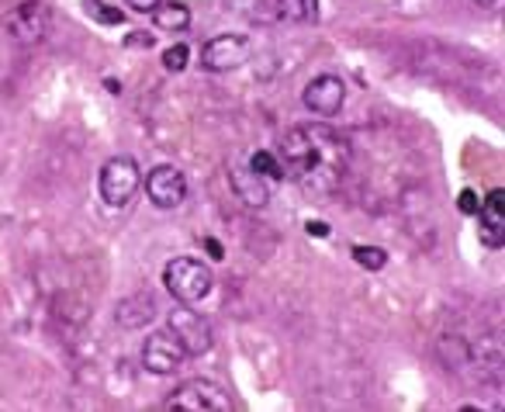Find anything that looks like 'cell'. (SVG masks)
I'll use <instances>...</instances> for the list:
<instances>
[{"label": "cell", "mask_w": 505, "mask_h": 412, "mask_svg": "<svg viewBox=\"0 0 505 412\" xmlns=\"http://www.w3.org/2000/svg\"><path fill=\"white\" fill-rule=\"evenodd\" d=\"M285 170H291L309 190H333L347 166V142L329 125H294L281 139Z\"/></svg>", "instance_id": "6da1fadb"}, {"label": "cell", "mask_w": 505, "mask_h": 412, "mask_svg": "<svg viewBox=\"0 0 505 412\" xmlns=\"http://www.w3.org/2000/svg\"><path fill=\"white\" fill-rule=\"evenodd\" d=\"M163 281H166V291H170L180 305H194V302L208 298V291H212V285H215L212 267H204V263H201V260H194V256L170 260V263H166Z\"/></svg>", "instance_id": "7a4b0ae2"}, {"label": "cell", "mask_w": 505, "mask_h": 412, "mask_svg": "<svg viewBox=\"0 0 505 412\" xmlns=\"http://www.w3.org/2000/svg\"><path fill=\"white\" fill-rule=\"evenodd\" d=\"M166 409L170 412H232L236 409V402L221 392L219 384H212V381H184L170 399H166Z\"/></svg>", "instance_id": "3957f363"}, {"label": "cell", "mask_w": 505, "mask_h": 412, "mask_svg": "<svg viewBox=\"0 0 505 412\" xmlns=\"http://www.w3.org/2000/svg\"><path fill=\"white\" fill-rule=\"evenodd\" d=\"M139 184H142L139 166H135V159H128V157L108 159V163L100 166V177H97L100 198H104L111 208H122V205H128V201L135 198Z\"/></svg>", "instance_id": "277c9868"}, {"label": "cell", "mask_w": 505, "mask_h": 412, "mask_svg": "<svg viewBox=\"0 0 505 412\" xmlns=\"http://www.w3.org/2000/svg\"><path fill=\"white\" fill-rule=\"evenodd\" d=\"M7 35L21 45H35L49 35V11L45 4L28 0V4H18L11 14H7Z\"/></svg>", "instance_id": "5b68a950"}, {"label": "cell", "mask_w": 505, "mask_h": 412, "mask_svg": "<svg viewBox=\"0 0 505 412\" xmlns=\"http://www.w3.org/2000/svg\"><path fill=\"white\" fill-rule=\"evenodd\" d=\"M142 364H146V371H153V375H173V371L184 364V347H180V340L173 336V329H156V333L146 340V347H142Z\"/></svg>", "instance_id": "8992f818"}, {"label": "cell", "mask_w": 505, "mask_h": 412, "mask_svg": "<svg viewBox=\"0 0 505 412\" xmlns=\"http://www.w3.org/2000/svg\"><path fill=\"white\" fill-rule=\"evenodd\" d=\"M170 329L180 340L184 353L201 357V353H208V347H212V326L204 322V316H197L194 309H173L170 312Z\"/></svg>", "instance_id": "52a82bcc"}, {"label": "cell", "mask_w": 505, "mask_h": 412, "mask_svg": "<svg viewBox=\"0 0 505 412\" xmlns=\"http://www.w3.org/2000/svg\"><path fill=\"white\" fill-rule=\"evenodd\" d=\"M146 194H149V201L156 208H177L188 198V181H184V174L177 166H156L146 177Z\"/></svg>", "instance_id": "ba28073f"}, {"label": "cell", "mask_w": 505, "mask_h": 412, "mask_svg": "<svg viewBox=\"0 0 505 412\" xmlns=\"http://www.w3.org/2000/svg\"><path fill=\"white\" fill-rule=\"evenodd\" d=\"M201 60H204L208 69H215V73L239 69V66L250 60V42H246L243 35H219V38H212V42L204 45Z\"/></svg>", "instance_id": "9c48e42d"}, {"label": "cell", "mask_w": 505, "mask_h": 412, "mask_svg": "<svg viewBox=\"0 0 505 412\" xmlns=\"http://www.w3.org/2000/svg\"><path fill=\"white\" fill-rule=\"evenodd\" d=\"M343 101H347V87H343V80L333 77V73H322V77H316V80L305 87V108L322 115V118L340 115Z\"/></svg>", "instance_id": "30bf717a"}, {"label": "cell", "mask_w": 505, "mask_h": 412, "mask_svg": "<svg viewBox=\"0 0 505 412\" xmlns=\"http://www.w3.org/2000/svg\"><path fill=\"white\" fill-rule=\"evenodd\" d=\"M232 188H236V194H239L250 208H263V205L270 201V181L260 177L252 166H236V170H232Z\"/></svg>", "instance_id": "8fae6325"}, {"label": "cell", "mask_w": 505, "mask_h": 412, "mask_svg": "<svg viewBox=\"0 0 505 412\" xmlns=\"http://www.w3.org/2000/svg\"><path fill=\"white\" fill-rule=\"evenodd\" d=\"M481 239L499 250L505 239V190L495 188L488 194V205H485V215H481Z\"/></svg>", "instance_id": "7c38bea8"}, {"label": "cell", "mask_w": 505, "mask_h": 412, "mask_svg": "<svg viewBox=\"0 0 505 412\" xmlns=\"http://www.w3.org/2000/svg\"><path fill=\"white\" fill-rule=\"evenodd\" d=\"M153 298H146V295H132L125 298L122 305H118V322L128 326V329H139V326H146L149 319H153Z\"/></svg>", "instance_id": "4fadbf2b"}, {"label": "cell", "mask_w": 505, "mask_h": 412, "mask_svg": "<svg viewBox=\"0 0 505 412\" xmlns=\"http://www.w3.org/2000/svg\"><path fill=\"white\" fill-rule=\"evenodd\" d=\"M153 18H156L159 32H184L190 25L188 4H159L153 7Z\"/></svg>", "instance_id": "5bb4252c"}, {"label": "cell", "mask_w": 505, "mask_h": 412, "mask_svg": "<svg viewBox=\"0 0 505 412\" xmlns=\"http://www.w3.org/2000/svg\"><path fill=\"white\" fill-rule=\"evenodd\" d=\"M277 14L285 21H316L318 0H277Z\"/></svg>", "instance_id": "9a60e30c"}, {"label": "cell", "mask_w": 505, "mask_h": 412, "mask_svg": "<svg viewBox=\"0 0 505 412\" xmlns=\"http://www.w3.org/2000/svg\"><path fill=\"white\" fill-rule=\"evenodd\" d=\"M250 166L260 174V177H267V181H281V177H285V166L277 163V157H274V153H263V149H260V153H252Z\"/></svg>", "instance_id": "2e32d148"}, {"label": "cell", "mask_w": 505, "mask_h": 412, "mask_svg": "<svg viewBox=\"0 0 505 412\" xmlns=\"http://www.w3.org/2000/svg\"><path fill=\"white\" fill-rule=\"evenodd\" d=\"M353 260H357L360 267H367V271H381V267L388 263V254H384L381 246H357V250H353Z\"/></svg>", "instance_id": "e0dca14e"}, {"label": "cell", "mask_w": 505, "mask_h": 412, "mask_svg": "<svg viewBox=\"0 0 505 412\" xmlns=\"http://www.w3.org/2000/svg\"><path fill=\"white\" fill-rule=\"evenodd\" d=\"M84 4H87V14L97 18V21H104V25H122V21H125L122 11H115V7H108V4H100V0H84Z\"/></svg>", "instance_id": "ac0fdd59"}, {"label": "cell", "mask_w": 505, "mask_h": 412, "mask_svg": "<svg viewBox=\"0 0 505 412\" xmlns=\"http://www.w3.org/2000/svg\"><path fill=\"white\" fill-rule=\"evenodd\" d=\"M188 60H190L188 45H170V49L163 53V66H166L170 73H180V69H188Z\"/></svg>", "instance_id": "d6986e66"}, {"label": "cell", "mask_w": 505, "mask_h": 412, "mask_svg": "<svg viewBox=\"0 0 505 412\" xmlns=\"http://www.w3.org/2000/svg\"><path fill=\"white\" fill-rule=\"evenodd\" d=\"M457 208H461L464 215H477V208H481V205H477V194H474V190H461Z\"/></svg>", "instance_id": "ffe728a7"}, {"label": "cell", "mask_w": 505, "mask_h": 412, "mask_svg": "<svg viewBox=\"0 0 505 412\" xmlns=\"http://www.w3.org/2000/svg\"><path fill=\"white\" fill-rule=\"evenodd\" d=\"M156 4L159 0H128V7H132V11H139V14H149Z\"/></svg>", "instance_id": "44dd1931"}, {"label": "cell", "mask_w": 505, "mask_h": 412, "mask_svg": "<svg viewBox=\"0 0 505 412\" xmlns=\"http://www.w3.org/2000/svg\"><path fill=\"white\" fill-rule=\"evenodd\" d=\"M149 42H153L149 35H128L125 38V45H149Z\"/></svg>", "instance_id": "7402d4cb"}, {"label": "cell", "mask_w": 505, "mask_h": 412, "mask_svg": "<svg viewBox=\"0 0 505 412\" xmlns=\"http://www.w3.org/2000/svg\"><path fill=\"white\" fill-rule=\"evenodd\" d=\"M309 232H312V236H329V225H325V222H309Z\"/></svg>", "instance_id": "603a6c76"}, {"label": "cell", "mask_w": 505, "mask_h": 412, "mask_svg": "<svg viewBox=\"0 0 505 412\" xmlns=\"http://www.w3.org/2000/svg\"><path fill=\"white\" fill-rule=\"evenodd\" d=\"M208 254L215 256V260H221V256H225V254H221V243H219V239H208Z\"/></svg>", "instance_id": "cb8c5ba5"}, {"label": "cell", "mask_w": 505, "mask_h": 412, "mask_svg": "<svg viewBox=\"0 0 505 412\" xmlns=\"http://www.w3.org/2000/svg\"><path fill=\"white\" fill-rule=\"evenodd\" d=\"M477 4H485V7H499L502 0H477Z\"/></svg>", "instance_id": "d4e9b609"}]
</instances>
